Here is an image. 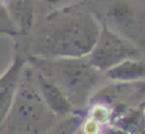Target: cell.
<instances>
[{
	"label": "cell",
	"mask_w": 145,
	"mask_h": 134,
	"mask_svg": "<svg viewBox=\"0 0 145 134\" xmlns=\"http://www.w3.org/2000/svg\"><path fill=\"white\" fill-rule=\"evenodd\" d=\"M110 126L123 131L125 134H137L145 130V120L142 115L141 107H131L121 112Z\"/></svg>",
	"instance_id": "obj_11"
},
{
	"label": "cell",
	"mask_w": 145,
	"mask_h": 134,
	"mask_svg": "<svg viewBox=\"0 0 145 134\" xmlns=\"http://www.w3.org/2000/svg\"><path fill=\"white\" fill-rule=\"evenodd\" d=\"M27 65V59L23 55H16L13 62L0 76V125L5 120L9 110L13 104L21 76Z\"/></svg>",
	"instance_id": "obj_7"
},
{
	"label": "cell",
	"mask_w": 145,
	"mask_h": 134,
	"mask_svg": "<svg viewBox=\"0 0 145 134\" xmlns=\"http://www.w3.org/2000/svg\"><path fill=\"white\" fill-rule=\"evenodd\" d=\"M0 4L18 30L19 36L28 35L35 26V0H0Z\"/></svg>",
	"instance_id": "obj_9"
},
{
	"label": "cell",
	"mask_w": 145,
	"mask_h": 134,
	"mask_svg": "<svg viewBox=\"0 0 145 134\" xmlns=\"http://www.w3.org/2000/svg\"><path fill=\"white\" fill-rule=\"evenodd\" d=\"M82 114L84 112H73L59 119L45 134H76L82 120Z\"/></svg>",
	"instance_id": "obj_12"
},
{
	"label": "cell",
	"mask_w": 145,
	"mask_h": 134,
	"mask_svg": "<svg viewBox=\"0 0 145 134\" xmlns=\"http://www.w3.org/2000/svg\"><path fill=\"white\" fill-rule=\"evenodd\" d=\"M48 5L53 7L55 9H60V8H66V7H69V4L73 1V0H44Z\"/></svg>",
	"instance_id": "obj_14"
},
{
	"label": "cell",
	"mask_w": 145,
	"mask_h": 134,
	"mask_svg": "<svg viewBox=\"0 0 145 134\" xmlns=\"http://www.w3.org/2000/svg\"><path fill=\"white\" fill-rule=\"evenodd\" d=\"M110 81H139L145 80V58H130L108 70L104 74Z\"/></svg>",
	"instance_id": "obj_10"
},
{
	"label": "cell",
	"mask_w": 145,
	"mask_h": 134,
	"mask_svg": "<svg viewBox=\"0 0 145 134\" xmlns=\"http://www.w3.org/2000/svg\"><path fill=\"white\" fill-rule=\"evenodd\" d=\"M144 55L134 44L101 23L96 43L86 58L98 71L105 74L123 61Z\"/></svg>",
	"instance_id": "obj_5"
},
{
	"label": "cell",
	"mask_w": 145,
	"mask_h": 134,
	"mask_svg": "<svg viewBox=\"0 0 145 134\" xmlns=\"http://www.w3.org/2000/svg\"><path fill=\"white\" fill-rule=\"evenodd\" d=\"M26 59L28 65L63 92L74 112H84L93 94L101 85V80L105 77L104 74L98 71L86 57H26Z\"/></svg>",
	"instance_id": "obj_2"
},
{
	"label": "cell",
	"mask_w": 145,
	"mask_h": 134,
	"mask_svg": "<svg viewBox=\"0 0 145 134\" xmlns=\"http://www.w3.org/2000/svg\"><path fill=\"white\" fill-rule=\"evenodd\" d=\"M31 67H32V66H31ZM35 76H36V83H37L39 92H40L41 97L44 99L45 104L49 107V110L57 117L62 119V117H66V116L74 112L73 107H72V104L69 103V101L67 99V97L64 96L63 92L60 90L54 83L50 81L48 77H45L44 75H41L40 72H37L36 70H35Z\"/></svg>",
	"instance_id": "obj_8"
},
{
	"label": "cell",
	"mask_w": 145,
	"mask_h": 134,
	"mask_svg": "<svg viewBox=\"0 0 145 134\" xmlns=\"http://www.w3.org/2000/svg\"><path fill=\"white\" fill-rule=\"evenodd\" d=\"M100 30V19L89 9L77 5L55 9L26 35L27 57H88Z\"/></svg>",
	"instance_id": "obj_1"
},
{
	"label": "cell",
	"mask_w": 145,
	"mask_h": 134,
	"mask_svg": "<svg viewBox=\"0 0 145 134\" xmlns=\"http://www.w3.org/2000/svg\"><path fill=\"white\" fill-rule=\"evenodd\" d=\"M0 35H9V36H19L18 30L16 28L14 23L9 18L8 13L0 4Z\"/></svg>",
	"instance_id": "obj_13"
},
{
	"label": "cell",
	"mask_w": 145,
	"mask_h": 134,
	"mask_svg": "<svg viewBox=\"0 0 145 134\" xmlns=\"http://www.w3.org/2000/svg\"><path fill=\"white\" fill-rule=\"evenodd\" d=\"M89 102H101L110 106L114 110L116 119L125 110L139 107L145 102V80L103 84L95 90Z\"/></svg>",
	"instance_id": "obj_6"
},
{
	"label": "cell",
	"mask_w": 145,
	"mask_h": 134,
	"mask_svg": "<svg viewBox=\"0 0 145 134\" xmlns=\"http://www.w3.org/2000/svg\"><path fill=\"white\" fill-rule=\"evenodd\" d=\"M105 22L109 27L145 55V8L135 0H113L104 13Z\"/></svg>",
	"instance_id": "obj_4"
},
{
	"label": "cell",
	"mask_w": 145,
	"mask_h": 134,
	"mask_svg": "<svg viewBox=\"0 0 145 134\" xmlns=\"http://www.w3.org/2000/svg\"><path fill=\"white\" fill-rule=\"evenodd\" d=\"M59 117L45 104L37 88L35 70L26 65L13 104L0 125V134H45Z\"/></svg>",
	"instance_id": "obj_3"
},
{
	"label": "cell",
	"mask_w": 145,
	"mask_h": 134,
	"mask_svg": "<svg viewBox=\"0 0 145 134\" xmlns=\"http://www.w3.org/2000/svg\"><path fill=\"white\" fill-rule=\"evenodd\" d=\"M140 107H141L142 115H144V120H145V102H144V103H141V104H140Z\"/></svg>",
	"instance_id": "obj_16"
},
{
	"label": "cell",
	"mask_w": 145,
	"mask_h": 134,
	"mask_svg": "<svg viewBox=\"0 0 145 134\" xmlns=\"http://www.w3.org/2000/svg\"><path fill=\"white\" fill-rule=\"evenodd\" d=\"M104 134H125V133H123V131H121V130H118V129L112 128V126H108V128H105ZM137 134H145V130L141 131V133H137Z\"/></svg>",
	"instance_id": "obj_15"
},
{
	"label": "cell",
	"mask_w": 145,
	"mask_h": 134,
	"mask_svg": "<svg viewBox=\"0 0 145 134\" xmlns=\"http://www.w3.org/2000/svg\"><path fill=\"white\" fill-rule=\"evenodd\" d=\"M76 134H81V133H80V131H78V130H77V131H76Z\"/></svg>",
	"instance_id": "obj_17"
}]
</instances>
